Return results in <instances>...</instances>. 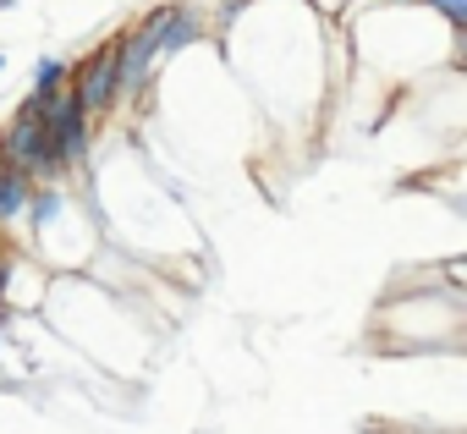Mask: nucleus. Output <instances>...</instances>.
<instances>
[{
  "instance_id": "nucleus-1",
  "label": "nucleus",
  "mask_w": 467,
  "mask_h": 434,
  "mask_svg": "<svg viewBox=\"0 0 467 434\" xmlns=\"http://www.w3.org/2000/svg\"><path fill=\"white\" fill-rule=\"evenodd\" d=\"M0 160L17 165L34 187L61 176V165H56V154H50V127H45L28 105H17V110H12V121L0 127Z\"/></svg>"
},
{
  "instance_id": "nucleus-2",
  "label": "nucleus",
  "mask_w": 467,
  "mask_h": 434,
  "mask_svg": "<svg viewBox=\"0 0 467 434\" xmlns=\"http://www.w3.org/2000/svg\"><path fill=\"white\" fill-rule=\"evenodd\" d=\"M116 61H121V34H116V39H105V45H99V50L72 72V94H78V105H83L88 116H110V110L121 105Z\"/></svg>"
},
{
  "instance_id": "nucleus-3",
  "label": "nucleus",
  "mask_w": 467,
  "mask_h": 434,
  "mask_svg": "<svg viewBox=\"0 0 467 434\" xmlns=\"http://www.w3.org/2000/svg\"><path fill=\"white\" fill-rule=\"evenodd\" d=\"M192 39H203V6H165V23H160V39H154V56H176L187 50Z\"/></svg>"
},
{
  "instance_id": "nucleus-4",
  "label": "nucleus",
  "mask_w": 467,
  "mask_h": 434,
  "mask_svg": "<svg viewBox=\"0 0 467 434\" xmlns=\"http://www.w3.org/2000/svg\"><path fill=\"white\" fill-rule=\"evenodd\" d=\"M28 198H34V181L0 160V226H17L23 214H28Z\"/></svg>"
},
{
  "instance_id": "nucleus-5",
  "label": "nucleus",
  "mask_w": 467,
  "mask_h": 434,
  "mask_svg": "<svg viewBox=\"0 0 467 434\" xmlns=\"http://www.w3.org/2000/svg\"><path fill=\"white\" fill-rule=\"evenodd\" d=\"M72 78V61H61V56H45L39 67H34V88L28 94H45V88H61Z\"/></svg>"
},
{
  "instance_id": "nucleus-6",
  "label": "nucleus",
  "mask_w": 467,
  "mask_h": 434,
  "mask_svg": "<svg viewBox=\"0 0 467 434\" xmlns=\"http://www.w3.org/2000/svg\"><path fill=\"white\" fill-rule=\"evenodd\" d=\"M418 6H423V12H440L456 34L467 28V0H418Z\"/></svg>"
},
{
  "instance_id": "nucleus-7",
  "label": "nucleus",
  "mask_w": 467,
  "mask_h": 434,
  "mask_svg": "<svg viewBox=\"0 0 467 434\" xmlns=\"http://www.w3.org/2000/svg\"><path fill=\"white\" fill-rule=\"evenodd\" d=\"M336 6H352V0H336Z\"/></svg>"
},
{
  "instance_id": "nucleus-8",
  "label": "nucleus",
  "mask_w": 467,
  "mask_h": 434,
  "mask_svg": "<svg viewBox=\"0 0 467 434\" xmlns=\"http://www.w3.org/2000/svg\"><path fill=\"white\" fill-rule=\"evenodd\" d=\"M0 67H6V56H0Z\"/></svg>"
}]
</instances>
